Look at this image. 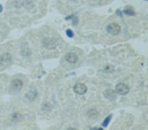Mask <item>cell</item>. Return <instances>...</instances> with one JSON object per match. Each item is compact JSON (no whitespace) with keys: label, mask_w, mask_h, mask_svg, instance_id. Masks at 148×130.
I'll list each match as a JSON object with an SVG mask.
<instances>
[{"label":"cell","mask_w":148,"mask_h":130,"mask_svg":"<svg viewBox=\"0 0 148 130\" xmlns=\"http://www.w3.org/2000/svg\"><path fill=\"white\" fill-rule=\"evenodd\" d=\"M115 91L116 93H117L119 95H125L129 93L130 87L128 85L123 84V83H120V84L116 85Z\"/></svg>","instance_id":"1"},{"label":"cell","mask_w":148,"mask_h":130,"mask_svg":"<svg viewBox=\"0 0 148 130\" xmlns=\"http://www.w3.org/2000/svg\"><path fill=\"white\" fill-rule=\"evenodd\" d=\"M73 90L76 94L82 95L86 93L88 91V87L84 84H82V83H77V84H76L74 86Z\"/></svg>","instance_id":"2"},{"label":"cell","mask_w":148,"mask_h":130,"mask_svg":"<svg viewBox=\"0 0 148 130\" xmlns=\"http://www.w3.org/2000/svg\"><path fill=\"white\" fill-rule=\"evenodd\" d=\"M107 31L112 35H116L121 32V27L118 24L111 23L107 26Z\"/></svg>","instance_id":"3"},{"label":"cell","mask_w":148,"mask_h":130,"mask_svg":"<svg viewBox=\"0 0 148 130\" xmlns=\"http://www.w3.org/2000/svg\"><path fill=\"white\" fill-rule=\"evenodd\" d=\"M43 44L44 47L48 49H54L57 47V41L56 39L51 37H46L43 40Z\"/></svg>","instance_id":"4"},{"label":"cell","mask_w":148,"mask_h":130,"mask_svg":"<svg viewBox=\"0 0 148 130\" xmlns=\"http://www.w3.org/2000/svg\"><path fill=\"white\" fill-rule=\"evenodd\" d=\"M65 60L71 64H75L77 62L78 57L76 54L74 53H69L65 55Z\"/></svg>","instance_id":"5"},{"label":"cell","mask_w":148,"mask_h":130,"mask_svg":"<svg viewBox=\"0 0 148 130\" xmlns=\"http://www.w3.org/2000/svg\"><path fill=\"white\" fill-rule=\"evenodd\" d=\"M23 85V82L19 79L13 80L11 82L12 87H13L15 89H16V90H19V89L22 88Z\"/></svg>","instance_id":"6"},{"label":"cell","mask_w":148,"mask_h":130,"mask_svg":"<svg viewBox=\"0 0 148 130\" xmlns=\"http://www.w3.org/2000/svg\"><path fill=\"white\" fill-rule=\"evenodd\" d=\"M104 95L107 99H114L116 97V91L113 89H107L104 92Z\"/></svg>","instance_id":"7"},{"label":"cell","mask_w":148,"mask_h":130,"mask_svg":"<svg viewBox=\"0 0 148 130\" xmlns=\"http://www.w3.org/2000/svg\"><path fill=\"white\" fill-rule=\"evenodd\" d=\"M88 117L89 118H96L97 116H98V112H97L96 110H90L89 112L88 113Z\"/></svg>","instance_id":"8"},{"label":"cell","mask_w":148,"mask_h":130,"mask_svg":"<svg viewBox=\"0 0 148 130\" xmlns=\"http://www.w3.org/2000/svg\"><path fill=\"white\" fill-rule=\"evenodd\" d=\"M124 11H125L126 15H135V13H134V11L132 7H126Z\"/></svg>","instance_id":"9"},{"label":"cell","mask_w":148,"mask_h":130,"mask_svg":"<svg viewBox=\"0 0 148 130\" xmlns=\"http://www.w3.org/2000/svg\"><path fill=\"white\" fill-rule=\"evenodd\" d=\"M114 70V67L112 65H108V66H105L103 67V71L104 72H113Z\"/></svg>","instance_id":"10"},{"label":"cell","mask_w":148,"mask_h":130,"mask_svg":"<svg viewBox=\"0 0 148 130\" xmlns=\"http://www.w3.org/2000/svg\"><path fill=\"white\" fill-rule=\"evenodd\" d=\"M36 95V92L30 91L28 92L27 95H26V97H27V98L30 100H33V99H35Z\"/></svg>","instance_id":"11"},{"label":"cell","mask_w":148,"mask_h":130,"mask_svg":"<svg viewBox=\"0 0 148 130\" xmlns=\"http://www.w3.org/2000/svg\"><path fill=\"white\" fill-rule=\"evenodd\" d=\"M110 120H111V116H109L108 117H107L106 118V120H104V122H103V126L106 127L107 125L109 124V122H110Z\"/></svg>","instance_id":"12"},{"label":"cell","mask_w":148,"mask_h":130,"mask_svg":"<svg viewBox=\"0 0 148 130\" xmlns=\"http://www.w3.org/2000/svg\"><path fill=\"white\" fill-rule=\"evenodd\" d=\"M66 35H67L69 37H73L74 36V33L71 29H69V30H66Z\"/></svg>","instance_id":"13"},{"label":"cell","mask_w":148,"mask_h":130,"mask_svg":"<svg viewBox=\"0 0 148 130\" xmlns=\"http://www.w3.org/2000/svg\"><path fill=\"white\" fill-rule=\"evenodd\" d=\"M5 61H6V59H5L4 56H0V66L3 65V63H4Z\"/></svg>","instance_id":"14"},{"label":"cell","mask_w":148,"mask_h":130,"mask_svg":"<svg viewBox=\"0 0 148 130\" xmlns=\"http://www.w3.org/2000/svg\"><path fill=\"white\" fill-rule=\"evenodd\" d=\"M1 11H2V6L0 5V12H1Z\"/></svg>","instance_id":"15"},{"label":"cell","mask_w":148,"mask_h":130,"mask_svg":"<svg viewBox=\"0 0 148 130\" xmlns=\"http://www.w3.org/2000/svg\"><path fill=\"white\" fill-rule=\"evenodd\" d=\"M71 1H75V0H71Z\"/></svg>","instance_id":"16"}]
</instances>
